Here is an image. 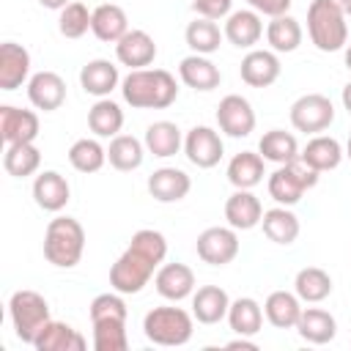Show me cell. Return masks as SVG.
<instances>
[{"mask_svg": "<svg viewBox=\"0 0 351 351\" xmlns=\"http://www.w3.org/2000/svg\"><path fill=\"white\" fill-rule=\"evenodd\" d=\"M228 324L236 335H244V337H252L261 332L263 326V307L252 299V296H239L230 302L228 307Z\"/></svg>", "mask_w": 351, "mask_h": 351, "instance_id": "836d02e7", "label": "cell"}, {"mask_svg": "<svg viewBox=\"0 0 351 351\" xmlns=\"http://www.w3.org/2000/svg\"><path fill=\"white\" fill-rule=\"evenodd\" d=\"M129 310H126V302H123V293H99L93 296L90 302V321L99 324V321H126Z\"/></svg>", "mask_w": 351, "mask_h": 351, "instance_id": "ee69618b", "label": "cell"}, {"mask_svg": "<svg viewBox=\"0 0 351 351\" xmlns=\"http://www.w3.org/2000/svg\"><path fill=\"white\" fill-rule=\"evenodd\" d=\"M27 99L36 110L52 112L66 101V82L58 71H36L27 80Z\"/></svg>", "mask_w": 351, "mask_h": 351, "instance_id": "2e32d148", "label": "cell"}, {"mask_svg": "<svg viewBox=\"0 0 351 351\" xmlns=\"http://www.w3.org/2000/svg\"><path fill=\"white\" fill-rule=\"evenodd\" d=\"M318 170H313L302 159H293L288 165H277V170L266 181V189L280 206H296L302 195L318 184Z\"/></svg>", "mask_w": 351, "mask_h": 351, "instance_id": "8992f818", "label": "cell"}, {"mask_svg": "<svg viewBox=\"0 0 351 351\" xmlns=\"http://www.w3.org/2000/svg\"><path fill=\"white\" fill-rule=\"evenodd\" d=\"M38 115L33 110H19L11 104L0 107V137L5 145L14 143H36L38 137Z\"/></svg>", "mask_w": 351, "mask_h": 351, "instance_id": "4fadbf2b", "label": "cell"}, {"mask_svg": "<svg viewBox=\"0 0 351 351\" xmlns=\"http://www.w3.org/2000/svg\"><path fill=\"white\" fill-rule=\"evenodd\" d=\"M263 156L255 151H241L228 162V181L236 189H252L263 181Z\"/></svg>", "mask_w": 351, "mask_h": 351, "instance_id": "d6a6232c", "label": "cell"}, {"mask_svg": "<svg viewBox=\"0 0 351 351\" xmlns=\"http://www.w3.org/2000/svg\"><path fill=\"white\" fill-rule=\"evenodd\" d=\"M343 156H346L343 145H340L335 137H329V134H315V137L307 140V145L299 151V159H302L304 165H310L313 170H318V173L335 170V167L343 162Z\"/></svg>", "mask_w": 351, "mask_h": 351, "instance_id": "484cf974", "label": "cell"}, {"mask_svg": "<svg viewBox=\"0 0 351 351\" xmlns=\"http://www.w3.org/2000/svg\"><path fill=\"white\" fill-rule=\"evenodd\" d=\"M340 3V8L346 11V16H351V0H337Z\"/></svg>", "mask_w": 351, "mask_h": 351, "instance_id": "816d5d0a", "label": "cell"}, {"mask_svg": "<svg viewBox=\"0 0 351 351\" xmlns=\"http://www.w3.org/2000/svg\"><path fill=\"white\" fill-rule=\"evenodd\" d=\"M258 154L266 159V162H274V165H288L293 159H299V143L291 132L285 129H269L261 143H258Z\"/></svg>", "mask_w": 351, "mask_h": 351, "instance_id": "d590c367", "label": "cell"}, {"mask_svg": "<svg viewBox=\"0 0 351 351\" xmlns=\"http://www.w3.org/2000/svg\"><path fill=\"white\" fill-rule=\"evenodd\" d=\"M3 167L14 178H27V176L38 173V167H41V151L36 148V143H14V145H5Z\"/></svg>", "mask_w": 351, "mask_h": 351, "instance_id": "f35d334b", "label": "cell"}, {"mask_svg": "<svg viewBox=\"0 0 351 351\" xmlns=\"http://www.w3.org/2000/svg\"><path fill=\"white\" fill-rule=\"evenodd\" d=\"M132 247H137L140 252H145L154 263H165V258H167V239L159 233V230H151V228H143V230H137L134 236H132V241H129Z\"/></svg>", "mask_w": 351, "mask_h": 351, "instance_id": "f6af8a7d", "label": "cell"}, {"mask_svg": "<svg viewBox=\"0 0 351 351\" xmlns=\"http://www.w3.org/2000/svg\"><path fill=\"white\" fill-rule=\"evenodd\" d=\"M123 126V110L118 101L112 99H99L90 110H88V129L96 137H115Z\"/></svg>", "mask_w": 351, "mask_h": 351, "instance_id": "ab89813d", "label": "cell"}, {"mask_svg": "<svg viewBox=\"0 0 351 351\" xmlns=\"http://www.w3.org/2000/svg\"><path fill=\"white\" fill-rule=\"evenodd\" d=\"M302 299L296 296V291H271L263 302V315L271 326L277 329H296V321L302 315Z\"/></svg>", "mask_w": 351, "mask_h": 351, "instance_id": "4316f807", "label": "cell"}, {"mask_svg": "<svg viewBox=\"0 0 351 351\" xmlns=\"http://www.w3.org/2000/svg\"><path fill=\"white\" fill-rule=\"evenodd\" d=\"M335 121V104L324 93H304L291 104V123L296 132L321 134Z\"/></svg>", "mask_w": 351, "mask_h": 351, "instance_id": "ba28073f", "label": "cell"}, {"mask_svg": "<svg viewBox=\"0 0 351 351\" xmlns=\"http://www.w3.org/2000/svg\"><path fill=\"white\" fill-rule=\"evenodd\" d=\"M197 258L208 266H228L239 255V233L236 228H206L195 241Z\"/></svg>", "mask_w": 351, "mask_h": 351, "instance_id": "9c48e42d", "label": "cell"}, {"mask_svg": "<svg viewBox=\"0 0 351 351\" xmlns=\"http://www.w3.org/2000/svg\"><path fill=\"white\" fill-rule=\"evenodd\" d=\"M90 16H93V11H88L85 3L71 0V3L60 11V16H58V30H60V36H66V38H82V36L90 30Z\"/></svg>", "mask_w": 351, "mask_h": 351, "instance_id": "b9f144b4", "label": "cell"}, {"mask_svg": "<svg viewBox=\"0 0 351 351\" xmlns=\"http://www.w3.org/2000/svg\"><path fill=\"white\" fill-rule=\"evenodd\" d=\"M93 348L96 351H126L129 348L126 321H99V324H93Z\"/></svg>", "mask_w": 351, "mask_h": 351, "instance_id": "7bdbcfd3", "label": "cell"}, {"mask_svg": "<svg viewBox=\"0 0 351 351\" xmlns=\"http://www.w3.org/2000/svg\"><path fill=\"white\" fill-rule=\"evenodd\" d=\"M69 162H71V167L77 173H96L107 162V148L99 140H93V137H82V140L71 143Z\"/></svg>", "mask_w": 351, "mask_h": 351, "instance_id": "60d3db41", "label": "cell"}, {"mask_svg": "<svg viewBox=\"0 0 351 351\" xmlns=\"http://www.w3.org/2000/svg\"><path fill=\"white\" fill-rule=\"evenodd\" d=\"M115 58L121 66L129 69H148L156 58V41L145 30H129L115 44Z\"/></svg>", "mask_w": 351, "mask_h": 351, "instance_id": "d6986e66", "label": "cell"}, {"mask_svg": "<svg viewBox=\"0 0 351 351\" xmlns=\"http://www.w3.org/2000/svg\"><path fill=\"white\" fill-rule=\"evenodd\" d=\"M184 38H186V47L195 52V55H211L219 49L225 33L219 30V25L214 19H206V16H197L186 25L184 30Z\"/></svg>", "mask_w": 351, "mask_h": 351, "instance_id": "74e56055", "label": "cell"}, {"mask_svg": "<svg viewBox=\"0 0 351 351\" xmlns=\"http://www.w3.org/2000/svg\"><path fill=\"white\" fill-rule=\"evenodd\" d=\"M346 156L351 159V137H348V143H346Z\"/></svg>", "mask_w": 351, "mask_h": 351, "instance_id": "db71d44e", "label": "cell"}, {"mask_svg": "<svg viewBox=\"0 0 351 351\" xmlns=\"http://www.w3.org/2000/svg\"><path fill=\"white\" fill-rule=\"evenodd\" d=\"M121 93L134 110H165L178 99V82L167 69H132L121 82Z\"/></svg>", "mask_w": 351, "mask_h": 351, "instance_id": "6da1fadb", "label": "cell"}, {"mask_svg": "<svg viewBox=\"0 0 351 351\" xmlns=\"http://www.w3.org/2000/svg\"><path fill=\"white\" fill-rule=\"evenodd\" d=\"M225 348H241V351H258V343H255V340H250V337H244V335H239L236 340H230V343H225Z\"/></svg>", "mask_w": 351, "mask_h": 351, "instance_id": "c3c4849f", "label": "cell"}, {"mask_svg": "<svg viewBox=\"0 0 351 351\" xmlns=\"http://www.w3.org/2000/svg\"><path fill=\"white\" fill-rule=\"evenodd\" d=\"M346 69H348V71H351V44H348V47H346Z\"/></svg>", "mask_w": 351, "mask_h": 351, "instance_id": "f5cc1de1", "label": "cell"}, {"mask_svg": "<svg viewBox=\"0 0 351 351\" xmlns=\"http://www.w3.org/2000/svg\"><path fill=\"white\" fill-rule=\"evenodd\" d=\"M30 80V52L16 41L0 44V90H16Z\"/></svg>", "mask_w": 351, "mask_h": 351, "instance_id": "9a60e30c", "label": "cell"}, {"mask_svg": "<svg viewBox=\"0 0 351 351\" xmlns=\"http://www.w3.org/2000/svg\"><path fill=\"white\" fill-rule=\"evenodd\" d=\"M69 197H71V186H69V181L58 170H44V173L36 176V181H33V200H36L38 208L55 214V211L66 208Z\"/></svg>", "mask_w": 351, "mask_h": 351, "instance_id": "ffe728a7", "label": "cell"}, {"mask_svg": "<svg viewBox=\"0 0 351 351\" xmlns=\"http://www.w3.org/2000/svg\"><path fill=\"white\" fill-rule=\"evenodd\" d=\"M296 332L302 340L313 343V346H324L329 340H335L337 335V321L329 310H321V307H307L302 310L299 321H296Z\"/></svg>", "mask_w": 351, "mask_h": 351, "instance_id": "83f0119b", "label": "cell"}, {"mask_svg": "<svg viewBox=\"0 0 351 351\" xmlns=\"http://www.w3.org/2000/svg\"><path fill=\"white\" fill-rule=\"evenodd\" d=\"M217 126L228 137H247L255 129V110H252V104L244 96H239V93H228L217 104Z\"/></svg>", "mask_w": 351, "mask_h": 351, "instance_id": "8fae6325", "label": "cell"}, {"mask_svg": "<svg viewBox=\"0 0 351 351\" xmlns=\"http://www.w3.org/2000/svg\"><path fill=\"white\" fill-rule=\"evenodd\" d=\"M184 154L186 159L200 167V170H208L214 165H219L222 154H225V145H222V137L217 129L211 126H192L184 137Z\"/></svg>", "mask_w": 351, "mask_h": 351, "instance_id": "30bf717a", "label": "cell"}, {"mask_svg": "<svg viewBox=\"0 0 351 351\" xmlns=\"http://www.w3.org/2000/svg\"><path fill=\"white\" fill-rule=\"evenodd\" d=\"M225 219L236 230H252L263 219V206L250 189H236L225 200Z\"/></svg>", "mask_w": 351, "mask_h": 351, "instance_id": "cb8c5ba5", "label": "cell"}, {"mask_svg": "<svg viewBox=\"0 0 351 351\" xmlns=\"http://www.w3.org/2000/svg\"><path fill=\"white\" fill-rule=\"evenodd\" d=\"M340 99H343V107H346V110L351 112V82H348V85L343 88V96H340Z\"/></svg>", "mask_w": 351, "mask_h": 351, "instance_id": "f907efd6", "label": "cell"}, {"mask_svg": "<svg viewBox=\"0 0 351 351\" xmlns=\"http://www.w3.org/2000/svg\"><path fill=\"white\" fill-rule=\"evenodd\" d=\"M143 156H145V143H140L137 137L132 134H115L110 137V145H107V162L121 170V173H132L143 165Z\"/></svg>", "mask_w": 351, "mask_h": 351, "instance_id": "1f68e13d", "label": "cell"}, {"mask_svg": "<svg viewBox=\"0 0 351 351\" xmlns=\"http://www.w3.org/2000/svg\"><path fill=\"white\" fill-rule=\"evenodd\" d=\"M90 30L99 41L104 44H118L126 33H129V16L121 5L115 3H101L93 8V16H90Z\"/></svg>", "mask_w": 351, "mask_h": 351, "instance_id": "44dd1931", "label": "cell"}, {"mask_svg": "<svg viewBox=\"0 0 351 351\" xmlns=\"http://www.w3.org/2000/svg\"><path fill=\"white\" fill-rule=\"evenodd\" d=\"M195 332V315H189L181 307H154L143 318V335L154 346H184L192 340Z\"/></svg>", "mask_w": 351, "mask_h": 351, "instance_id": "277c9868", "label": "cell"}, {"mask_svg": "<svg viewBox=\"0 0 351 351\" xmlns=\"http://www.w3.org/2000/svg\"><path fill=\"white\" fill-rule=\"evenodd\" d=\"M337 0H313L307 5V33L315 49L337 52L348 44V22Z\"/></svg>", "mask_w": 351, "mask_h": 351, "instance_id": "7a4b0ae2", "label": "cell"}, {"mask_svg": "<svg viewBox=\"0 0 351 351\" xmlns=\"http://www.w3.org/2000/svg\"><path fill=\"white\" fill-rule=\"evenodd\" d=\"M247 3L261 16H280V14H288V8H291L293 0H247Z\"/></svg>", "mask_w": 351, "mask_h": 351, "instance_id": "7dc6e473", "label": "cell"}, {"mask_svg": "<svg viewBox=\"0 0 351 351\" xmlns=\"http://www.w3.org/2000/svg\"><path fill=\"white\" fill-rule=\"evenodd\" d=\"M85 252V228L74 217H55L44 230V258L58 269H74Z\"/></svg>", "mask_w": 351, "mask_h": 351, "instance_id": "3957f363", "label": "cell"}, {"mask_svg": "<svg viewBox=\"0 0 351 351\" xmlns=\"http://www.w3.org/2000/svg\"><path fill=\"white\" fill-rule=\"evenodd\" d=\"M38 3H41L44 8H49V11H63L71 0H38Z\"/></svg>", "mask_w": 351, "mask_h": 351, "instance_id": "681fc988", "label": "cell"}, {"mask_svg": "<svg viewBox=\"0 0 351 351\" xmlns=\"http://www.w3.org/2000/svg\"><path fill=\"white\" fill-rule=\"evenodd\" d=\"M192 178L178 167H159L148 176V192L159 203H178L189 195Z\"/></svg>", "mask_w": 351, "mask_h": 351, "instance_id": "ac0fdd59", "label": "cell"}, {"mask_svg": "<svg viewBox=\"0 0 351 351\" xmlns=\"http://www.w3.org/2000/svg\"><path fill=\"white\" fill-rule=\"evenodd\" d=\"M178 77H181V82H184L186 88L203 90V93L219 88V82H222V74H219V69L208 60V55H195V52L186 55V58L178 63Z\"/></svg>", "mask_w": 351, "mask_h": 351, "instance_id": "7402d4cb", "label": "cell"}, {"mask_svg": "<svg viewBox=\"0 0 351 351\" xmlns=\"http://www.w3.org/2000/svg\"><path fill=\"white\" fill-rule=\"evenodd\" d=\"M261 228H263V233H266V239H269V241L282 244V247L293 244V241L299 239V230H302L299 217H296L288 206H277V208L263 211Z\"/></svg>", "mask_w": 351, "mask_h": 351, "instance_id": "f1b7e54d", "label": "cell"}, {"mask_svg": "<svg viewBox=\"0 0 351 351\" xmlns=\"http://www.w3.org/2000/svg\"><path fill=\"white\" fill-rule=\"evenodd\" d=\"M156 269H159V263H154L145 252H140L137 247L129 244L110 269V285H112V291H118L123 296L140 293Z\"/></svg>", "mask_w": 351, "mask_h": 351, "instance_id": "52a82bcc", "label": "cell"}, {"mask_svg": "<svg viewBox=\"0 0 351 351\" xmlns=\"http://www.w3.org/2000/svg\"><path fill=\"white\" fill-rule=\"evenodd\" d=\"M145 151L159 156V159H167V156H176L178 148L184 145V137H181V129L173 123V121H154L148 129H145Z\"/></svg>", "mask_w": 351, "mask_h": 351, "instance_id": "4dcf8cb0", "label": "cell"}, {"mask_svg": "<svg viewBox=\"0 0 351 351\" xmlns=\"http://www.w3.org/2000/svg\"><path fill=\"white\" fill-rule=\"evenodd\" d=\"M228 307H230V296L225 288L219 285H203L192 293V315L200 324H219L222 318H228Z\"/></svg>", "mask_w": 351, "mask_h": 351, "instance_id": "d4e9b609", "label": "cell"}, {"mask_svg": "<svg viewBox=\"0 0 351 351\" xmlns=\"http://www.w3.org/2000/svg\"><path fill=\"white\" fill-rule=\"evenodd\" d=\"M33 348L36 351H82L85 348V337L74 326H69L63 321H49L41 329V335L36 337Z\"/></svg>", "mask_w": 351, "mask_h": 351, "instance_id": "f546056e", "label": "cell"}, {"mask_svg": "<svg viewBox=\"0 0 351 351\" xmlns=\"http://www.w3.org/2000/svg\"><path fill=\"white\" fill-rule=\"evenodd\" d=\"M121 82V74H118V66L104 60V58H96V60H88L80 71V85L85 93L96 96V99H107Z\"/></svg>", "mask_w": 351, "mask_h": 351, "instance_id": "603a6c76", "label": "cell"}, {"mask_svg": "<svg viewBox=\"0 0 351 351\" xmlns=\"http://www.w3.org/2000/svg\"><path fill=\"white\" fill-rule=\"evenodd\" d=\"M8 315H11V326L16 332V337L27 346L36 343V337L41 335V329L52 321L49 318V304L41 293L36 291H14L8 299Z\"/></svg>", "mask_w": 351, "mask_h": 351, "instance_id": "5b68a950", "label": "cell"}, {"mask_svg": "<svg viewBox=\"0 0 351 351\" xmlns=\"http://www.w3.org/2000/svg\"><path fill=\"white\" fill-rule=\"evenodd\" d=\"M156 293L167 302H181L195 293V271L186 263H162L154 274Z\"/></svg>", "mask_w": 351, "mask_h": 351, "instance_id": "5bb4252c", "label": "cell"}, {"mask_svg": "<svg viewBox=\"0 0 351 351\" xmlns=\"http://www.w3.org/2000/svg\"><path fill=\"white\" fill-rule=\"evenodd\" d=\"M230 5L233 0H192V8L197 11V16H206V19H225L230 14Z\"/></svg>", "mask_w": 351, "mask_h": 351, "instance_id": "bcb514c9", "label": "cell"}, {"mask_svg": "<svg viewBox=\"0 0 351 351\" xmlns=\"http://www.w3.org/2000/svg\"><path fill=\"white\" fill-rule=\"evenodd\" d=\"M304 33H302V25L291 16V14H280V16H271V22L266 25V41L269 47L280 55V52H293L299 49Z\"/></svg>", "mask_w": 351, "mask_h": 351, "instance_id": "8d00e7d4", "label": "cell"}, {"mask_svg": "<svg viewBox=\"0 0 351 351\" xmlns=\"http://www.w3.org/2000/svg\"><path fill=\"white\" fill-rule=\"evenodd\" d=\"M225 38L239 47V49H252L261 36H263V22H261V14L252 11V8H241V11H230L225 16V27H222Z\"/></svg>", "mask_w": 351, "mask_h": 351, "instance_id": "e0dca14e", "label": "cell"}, {"mask_svg": "<svg viewBox=\"0 0 351 351\" xmlns=\"http://www.w3.org/2000/svg\"><path fill=\"white\" fill-rule=\"evenodd\" d=\"M293 291L302 302L307 304H318L324 302L329 293H332V277L329 271H324L321 266H304L296 271V280H293Z\"/></svg>", "mask_w": 351, "mask_h": 351, "instance_id": "e575fe53", "label": "cell"}, {"mask_svg": "<svg viewBox=\"0 0 351 351\" xmlns=\"http://www.w3.org/2000/svg\"><path fill=\"white\" fill-rule=\"evenodd\" d=\"M280 71H282V66H280V58L274 49H250L239 66V74L250 88L274 85L280 80Z\"/></svg>", "mask_w": 351, "mask_h": 351, "instance_id": "7c38bea8", "label": "cell"}]
</instances>
